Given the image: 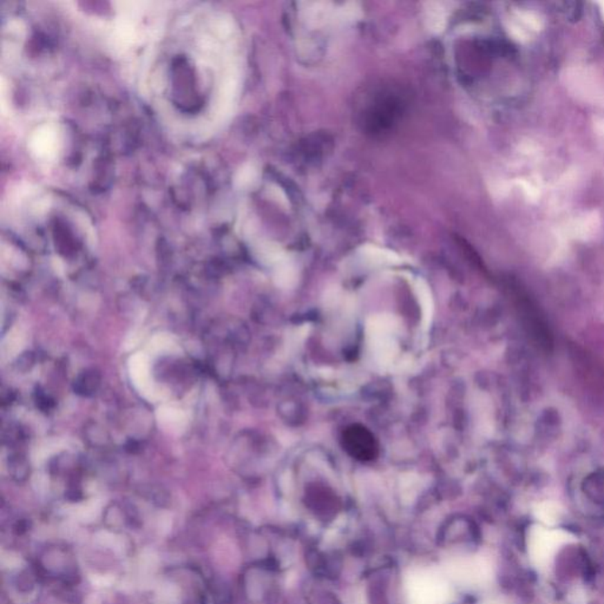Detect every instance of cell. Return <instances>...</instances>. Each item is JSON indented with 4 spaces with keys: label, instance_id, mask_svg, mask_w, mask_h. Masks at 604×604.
Here are the masks:
<instances>
[{
    "label": "cell",
    "instance_id": "cell-1",
    "mask_svg": "<svg viewBox=\"0 0 604 604\" xmlns=\"http://www.w3.org/2000/svg\"><path fill=\"white\" fill-rule=\"evenodd\" d=\"M572 540L574 537L569 532L557 529L550 530L536 525L529 532V557L535 567L545 568L556 555L558 549Z\"/></svg>",
    "mask_w": 604,
    "mask_h": 604
},
{
    "label": "cell",
    "instance_id": "cell-2",
    "mask_svg": "<svg viewBox=\"0 0 604 604\" xmlns=\"http://www.w3.org/2000/svg\"><path fill=\"white\" fill-rule=\"evenodd\" d=\"M343 450L355 460L370 462L379 453L378 442L367 427L353 424L343 430L341 435Z\"/></svg>",
    "mask_w": 604,
    "mask_h": 604
},
{
    "label": "cell",
    "instance_id": "cell-3",
    "mask_svg": "<svg viewBox=\"0 0 604 604\" xmlns=\"http://www.w3.org/2000/svg\"><path fill=\"white\" fill-rule=\"evenodd\" d=\"M540 28V21L537 17L532 13L518 12L510 19L509 30L511 36L518 41H528L531 33L538 31Z\"/></svg>",
    "mask_w": 604,
    "mask_h": 604
},
{
    "label": "cell",
    "instance_id": "cell-4",
    "mask_svg": "<svg viewBox=\"0 0 604 604\" xmlns=\"http://www.w3.org/2000/svg\"><path fill=\"white\" fill-rule=\"evenodd\" d=\"M102 385V375L95 368H88L82 371L73 380V388L76 395L81 397H93L100 391Z\"/></svg>",
    "mask_w": 604,
    "mask_h": 604
},
{
    "label": "cell",
    "instance_id": "cell-5",
    "mask_svg": "<svg viewBox=\"0 0 604 604\" xmlns=\"http://www.w3.org/2000/svg\"><path fill=\"white\" fill-rule=\"evenodd\" d=\"M8 472H10V475H12L13 480H16L17 482L28 480L30 471H31V466H30L28 460L24 453H21V452L11 453L8 455Z\"/></svg>",
    "mask_w": 604,
    "mask_h": 604
},
{
    "label": "cell",
    "instance_id": "cell-6",
    "mask_svg": "<svg viewBox=\"0 0 604 604\" xmlns=\"http://www.w3.org/2000/svg\"><path fill=\"white\" fill-rule=\"evenodd\" d=\"M84 438L91 446L98 449L108 446L110 443L109 433L105 431V428H103L100 424L93 422L85 425Z\"/></svg>",
    "mask_w": 604,
    "mask_h": 604
},
{
    "label": "cell",
    "instance_id": "cell-7",
    "mask_svg": "<svg viewBox=\"0 0 604 604\" xmlns=\"http://www.w3.org/2000/svg\"><path fill=\"white\" fill-rule=\"evenodd\" d=\"M426 23L428 28L433 32L440 33L443 31L446 24V13L440 4H428V8H426Z\"/></svg>",
    "mask_w": 604,
    "mask_h": 604
},
{
    "label": "cell",
    "instance_id": "cell-8",
    "mask_svg": "<svg viewBox=\"0 0 604 604\" xmlns=\"http://www.w3.org/2000/svg\"><path fill=\"white\" fill-rule=\"evenodd\" d=\"M535 516L548 527H554L558 522L560 517V510L557 508L556 504L543 503L540 504L535 510Z\"/></svg>",
    "mask_w": 604,
    "mask_h": 604
},
{
    "label": "cell",
    "instance_id": "cell-9",
    "mask_svg": "<svg viewBox=\"0 0 604 604\" xmlns=\"http://www.w3.org/2000/svg\"><path fill=\"white\" fill-rule=\"evenodd\" d=\"M25 440L24 430H21L19 425L11 424L3 430V442L8 446H17Z\"/></svg>",
    "mask_w": 604,
    "mask_h": 604
},
{
    "label": "cell",
    "instance_id": "cell-10",
    "mask_svg": "<svg viewBox=\"0 0 604 604\" xmlns=\"http://www.w3.org/2000/svg\"><path fill=\"white\" fill-rule=\"evenodd\" d=\"M36 365V355L33 352H24L21 353L16 361H15V367L18 372L21 373H26L32 370L33 366Z\"/></svg>",
    "mask_w": 604,
    "mask_h": 604
},
{
    "label": "cell",
    "instance_id": "cell-11",
    "mask_svg": "<svg viewBox=\"0 0 604 604\" xmlns=\"http://www.w3.org/2000/svg\"><path fill=\"white\" fill-rule=\"evenodd\" d=\"M36 404L37 407H39L41 411L48 412L55 406L53 399L50 398L48 395H45L44 391L37 390L36 391Z\"/></svg>",
    "mask_w": 604,
    "mask_h": 604
},
{
    "label": "cell",
    "instance_id": "cell-12",
    "mask_svg": "<svg viewBox=\"0 0 604 604\" xmlns=\"http://www.w3.org/2000/svg\"><path fill=\"white\" fill-rule=\"evenodd\" d=\"M138 449H140V444H138L136 440H130L129 442L126 443V450L129 452L135 453V452L138 451Z\"/></svg>",
    "mask_w": 604,
    "mask_h": 604
},
{
    "label": "cell",
    "instance_id": "cell-13",
    "mask_svg": "<svg viewBox=\"0 0 604 604\" xmlns=\"http://www.w3.org/2000/svg\"><path fill=\"white\" fill-rule=\"evenodd\" d=\"M601 12L603 15L604 18V3H601Z\"/></svg>",
    "mask_w": 604,
    "mask_h": 604
}]
</instances>
